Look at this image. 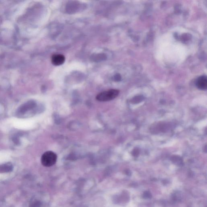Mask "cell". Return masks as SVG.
I'll return each instance as SVG.
<instances>
[{"label": "cell", "mask_w": 207, "mask_h": 207, "mask_svg": "<svg viewBox=\"0 0 207 207\" xmlns=\"http://www.w3.org/2000/svg\"><path fill=\"white\" fill-rule=\"evenodd\" d=\"M56 154L52 151H48L42 155L41 158V164L43 166L49 167L54 165L56 162Z\"/></svg>", "instance_id": "7a4b0ae2"}, {"label": "cell", "mask_w": 207, "mask_h": 207, "mask_svg": "<svg viewBox=\"0 0 207 207\" xmlns=\"http://www.w3.org/2000/svg\"><path fill=\"white\" fill-rule=\"evenodd\" d=\"M11 164L7 163L0 165V173L9 172L12 169Z\"/></svg>", "instance_id": "8992f818"}, {"label": "cell", "mask_w": 207, "mask_h": 207, "mask_svg": "<svg viewBox=\"0 0 207 207\" xmlns=\"http://www.w3.org/2000/svg\"><path fill=\"white\" fill-rule=\"evenodd\" d=\"M119 93V90L111 89L99 93L96 97V99L97 101H110L118 97Z\"/></svg>", "instance_id": "6da1fadb"}, {"label": "cell", "mask_w": 207, "mask_h": 207, "mask_svg": "<svg viewBox=\"0 0 207 207\" xmlns=\"http://www.w3.org/2000/svg\"><path fill=\"white\" fill-rule=\"evenodd\" d=\"M196 86L198 89L205 90L207 88V79L206 76H202L199 77L196 82Z\"/></svg>", "instance_id": "277c9868"}, {"label": "cell", "mask_w": 207, "mask_h": 207, "mask_svg": "<svg viewBox=\"0 0 207 207\" xmlns=\"http://www.w3.org/2000/svg\"><path fill=\"white\" fill-rule=\"evenodd\" d=\"M51 61L52 64L54 66H61L65 63V57L62 54L53 55L52 57Z\"/></svg>", "instance_id": "3957f363"}, {"label": "cell", "mask_w": 207, "mask_h": 207, "mask_svg": "<svg viewBox=\"0 0 207 207\" xmlns=\"http://www.w3.org/2000/svg\"><path fill=\"white\" fill-rule=\"evenodd\" d=\"M34 106H35V104L33 101H29L20 107V108L19 111L20 113H25L27 111L30 110L34 107Z\"/></svg>", "instance_id": "5b68a950"}, {"label": "cell", "mask_w": 207, "mask_h": 207, "mask_svg": "<svg viewBox=\"0 0 207 207\" xmlns=\"http://www.w3.org/2000/svg\"><path fill=\"white\" fill-rule=\"evenodd\" d=\"M143 97H137L132 99V102L133 103H137L142 101Z\"/></svg>", "instance_id": "52a82bcc"}, {"label": "cell", "mask_w": 207, "mask_h": 207, "mask_svg": "<svg viewBox=\"0 0 207 207\" xmlns=\"http://www.w3.org/2000/svg\"><path fill=\"white\" fill-rule=\"evenodd\" d=\"M139 154L138 150H137V149H136L135 150L133 151V155L137 156V155Z\"/></svg>", "instance_id": "ba28073f"}]
</instances>
